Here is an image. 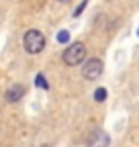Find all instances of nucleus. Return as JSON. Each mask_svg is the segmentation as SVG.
Listing matches in <instances>:
<instances>
[{
  "label": "nucleus",
  "mask_w": 139,
  "mask_h": 147,
  "mask_svg": "<svg viewBox=\"0 0 139 147\" xmlns=\"http://www.w3.org/2000/svg\"><path fill=\"white\" fill-rule=\"evenodd\" d=\"M35 86H37V88H49V86H47V80H45L43 74H39V76L35 78Z\"/></svg>",
  "instance_id": "0eeeda50"
},
{
  "label": "nucleus",
  "mask_w": 139,
  "mask_h": 147,
  "mask_svg": "<svg viewBox=\"0 0 139 147\" xmlns=\"http://www.w3.org/2000/svg\"><path fill=\"white\" fill-rule=\"evenodd\" d=\"M23 94H25V88L21 84H14V86H10L6 90V100L8 102H19L23 98Z\"/></svg>",
  "instance_id": "39448f33"
},
{
  "label": "nucleus",
  "mask_w": 139,
  "mask_h": 147,
  "mask_svg": "<svg viewBox=\"0 0 139 147\" xmlns=\"http://www.w3.org/2000/svg\"><path fill=\"white\" fill-rule=\"evenodd\" d=\"M137 35H139V29H137Z\"/></svg>",
  "instance_id": "9b49d317"
},
{
  "label": "nucleus",
  "mask_w": 139,
  "mask_h": 147,
  "mask_svg": "<svg viewBox=\"0 0 139 147\" xmlns=\"http://www.w3.org/2000/svg\"><path fill=\"white\" fill-rule=\"evenodd\" d=\"M94 100H96V102H104V100H107V88H96Z\"/></svg>",
  "instance_id": "423d86ee"
},
{
  "label": "nucleus",
  "mask_w": 139,
  "mask_h": 147,
  "mask_svg": "<svg viewBox=\"0 0 139 147\" xmlns=\"http://www.w3.org/2000/svg\"><path fill=\"white\" fill-rule=\"evenodd\" d=\"M59 2H67V0H59Z\"/></svg>",
  "instance_id": "9d476101"
},
{
  "label": "nucleus",
  "mask_w": 139,
  "mask_h": 147,
  "mask_svg": "<svg viewBox=\"0 0 139 147\" xmlns=\"http://www.w3.org/2000/svg\"><path fill=\"white\" fill-rule=\"evenodd\" d=\"M23 47H25V51L31 53V55L41 53V51L45 49V35H43L41 31H37V29L27 31L25 37H23Z\"/></svg>",
  "instance_id": "f257e3e1"
},
{
  "label": "nucleus",
  "mask_w": 139,
  "mask_h": 147,
  "mask_svg": "<svg viewBox=\"0 0 139 147\" xmlns=\"http://www.w3.org/2000/svg\"><path fill=\"white\" fill-rule=\"evenodd\" d=\"M86 4H88V0H82V2H80V6L74 10V16H80V14H82V10L86 8Z\"/></svg>",
  "instance_id": "1a4fd4ad"
},
{
  "label": "nucleus",
  "mask_w": 139,
  "mask_h": 147,
  "mask_svg": "<svg viewBox=\"0 0 139 147\" xmlns=\"http://www.w3.org/2000/svg\"><path fill=\"white\" fill-rule=\"evenodd\" d=\"M86 57V47L84 43H72L65 51H63V63L65 65H78L82 63Z\"/></svg>",
  "instance_id": "f03ea898"
},
{
  "label": "nucleus",
  "mask_w": 139,
  "mask_h": 147,
  "mask_svg": "<svg viewBox=\"0 0 139 147\" xmlns=\"http://www.w3.org/2000/svg\"><path fill=\"white\" fill-rule=\"evenodd\" d=\"M100 74H102V61L96 59V57L94 59H88L86 65H84V69H82V76L86 80H98Z\"/></svg>",
  "instance_id": "7ed1b4c3"
},
{
  "label": "nucleus",
  "mask_w": 139,
  "mask_h": 147,
  "mask_svg": "<svg viewBox=\"0 0 139 147\" xmlns=\"http://www.w3.org/2000/svg\"><path fill=\"white\" fill-rule=\"evenodd\" d=\"M88 145L90 147H109V135L104 131H96V133H92Z\"/></svg>",
  "instance_id": "20e7f679"
},
{
  "label": "nucleus",
  "mask_w": 139,
  "mask_h": 147,
  "mask_svg": "<svg viewBox=\"0 0 139 147\" xmlns=\"http://www.w3.org/2000/svg\"><path fill=\"white\" fill-rule=\"evenodd\" d=\"M57 41H59V43H67V41H70V33H67V31H59V33H57Z\"/></svg>",
  "instance_id": "6e6552de"
}]
</instances>
